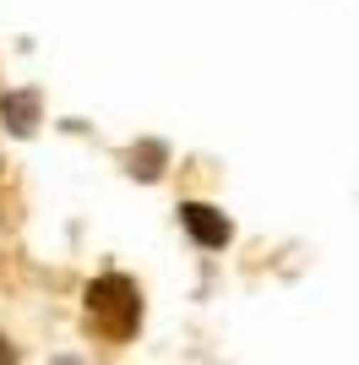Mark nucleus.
Instances as JSON below:
<instances>
[{
    "label": "nucleus",
    "instance_id": "6",
    "mask_svg": "<svg viewBox=\"0 0 359 365\" xmlns=\"http://www.w3.org/2000/svg\"><path fill=\"white\" fill-rule=\"evenodd\" d=\"M55 365H82V360H71V354H60V360H55Z\"/></svg>",
    "mask_w": 359,
    "mask_h": 365
},
{
    "label": "nucleus",
    "instance_id": "1",
    "mask_svg": "<svg viewBox=\"0 0 359 365\" xmlns=\"http://www.w3.org/2000/svg\"><path fill=\"white\" fill-rule=\"evenodd\" d=\"M88 311H93V322H98L104 333L125 338L136 327V317H142V300H136V289L120 273H109V278H98L88 289Z\"/></svg>",
    "mask_w": 359,
    "mask_h": 365
},
{
    "label": "nucleus",
    "instance_id": "5",
    "mask_svg": "<svg viewBox=\"0 0 359 365\" xmlns=\"http://www.w3.org/2000/svg\"><path fill=\"white\" fill-rule=\"evenodd\" d=\"M0 365H16V349L6 344V338H0Z\"/></svg>",
    "mask_w": 359,
    "mask_h": 365
},
{
    "label": "nucleus",
    "instance_id": "2",
    "mask_svg": "<svg viewBox=\"0 0 359 365\" xmlns=\"http://www.w3.org/2000/svg\"><path fill=\"white\" fill-rule=\"evenodd\" d=\"M180 224L191 229V240L207 245V251L229 245V218L218 213V207H207V202H185V207H180Z\"/></svg>",
    "mask_w": 359,
    "mask_h": 365
},
{
    "label": "nucleus",
    "instance_id": "3",
    "mask_svg": "<svg viewBox=\"0 0 359 365\" xmlns=\"http://www.w3.org/2000/svg\"><path fill=\"white\" fill-rule=\"evenodd\" d=\"M0 120L11 125L16 137H28L33 125H38V98H33V93H6V104H0Z\"/></svg>",
    "mask_w": 359,
    "mask_h": 365
},
{
    "label": "nucleus",
    "instance_id": "4",
    "mask_svg": "<svg viewBox=\"0 0 359 365\" xmlns=\"http://www.w3.org/2000/svg\"><path fill=\"white\" fill-rule=\"evenodd\" d=\"M131 169L142 180H158V175H164V148H158V142H142V148L131 153Z\"/></svg>",
    "mask_w": 359,
    "mask_h": 365
}]
</instances>
